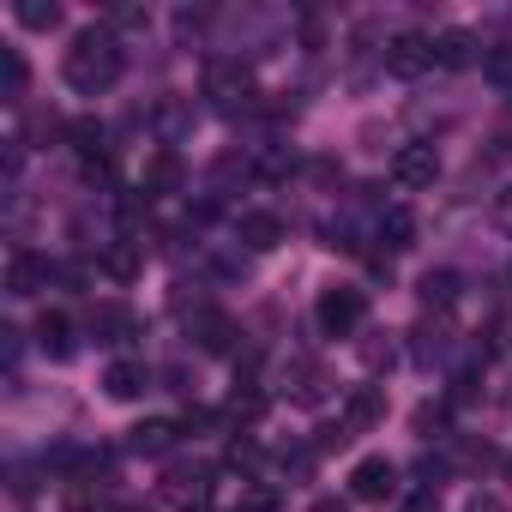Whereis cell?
<instances>
[{
	"instance_id": "cell-11",
	"label": "cell",
	"mask_w": 512,
	"mask_h": 512,
	"mask_svg": "<svg viewBox=\"0 0 512 512\" xmlns=\"http://www.w3.org/2000/svg\"><path fill=\"white\" fill-rule=\"evenodd\" d=\"M37 350H43L49 362H67V356L79 350L73 320H67V314H43V320H37Z\"/></svg>"
},
{
	"instance_id": "cell-4",
	"label": "cell",
	"mask_w": 512,
	"mask_h": 512,
	"mask_svg": "<svg viewBox=\"0 0 512 512\" xmlns=\"http://www.w3.org/2000/svg\"><path fill=\"white\" fill-rule=\"evenodd\" d=\"M434 67V37H422V31H398L392 43H386V73H398V79H422Z\"/></svg>"
},
{
	"instance_id": "cell-7",
	"label": "cell",
	"mask_w": 512,
	"mask_h": 512,
	"mask_svg": "<svg viewBox=\"0 0 512 512\" xmlns=\"http://www.w3.org/2000/svg\"><path fill=\"white\" fill-rule=\"evenodd\" d=\"M205 97H217V109H235V103H247V97H253V79H247V67H235V61H217V67L205 73Z\"/></svg>"
},
{
	"instance_id": "cell-23",
	"label": "cell",
	"mask_w": 512,
	"mask_h": 512,
	"mask_svg": "<svg viewBox=\"0 0 512 512\" xmlns=\"http://www.w3.org/2000/svg\"><path fill=\"white\" fill-rule=\"evenodd\" d=\"M410 338H416V350H410V356H416L422 368H434V362L446 356V338H440V332H428V326H422V332H410Z\"/></svg>"
},
{
	"instance_id": "cell-20",
	"label": "cell",
	"mask_w": 512,
	"mask_h": 512,
	"mask_svg": "<svg viewBox=\"0 0 512 512\" xmlns=\"http://www.w3.org/2000/svg\"><path fill=\"white\" fill-rule=\"evenodd\" d=\"M19 25L25 31H55L61 25V7H55V0H19Z\"/></svg>"
},
{
	"instance_id": "cell-21",
	"label": "cell",
	"mask_w": 512,
	"mask_h": 512,
	"mask_svg": "<svg viewBox=\"0 0 512 512\" xmlns=\"http://www.w3.org/2000/svg\"><path fill=\"white\" fill-rule=\"evenodd\" d=\"M175 181H181V163H175L169 151H157V157H151V169H145V199H151V193H169Z\"/></svg>"
},
{
	"instance_id": "cell-28",
	"label": "cell",
	"mask_w": 512,
	"mask_h": 512,
	"mask_svg": "<svg viewBox=\"0 0 512 512\" xmlns=\"http://www.w3.org/2000/svg\"><path fill=\"white\" fill-rule=\"evenodd\" d=\"M494 211H500V223H506V229H512V187H506V193H500V199H494Z\"/></svg>"
},
{
	"instance_id": "cell-26",
	"label": "cell",
	"mask_w": 512,
	"mask_h": 512,
	"mask_svg": "<svg viewBox=\"0 0 512 512\" xmlns=\"http://www.w3.org/2000/svg\"><path fill=\"white\" fill-rule=\"evenodd\" d=\"M488 73H494L500 85H512V49H500V55H488Z\"/></svg>"
},
{
	"instance_id": "cell-3",
	"label": "cell",
	"mask_w": 512,
	"mask_h": 512,
	"mask_svg": "<svg viewBox=\"0 0 512 512\" xmlns=\"http://www.w3.org/2000/svg\"><path fill=\"white\" fill-rule=\"evenodd\" d=\"M205 506V470H169L157 488H151V512H199Z\"/></svg>"
},
{
	"instance_id": "cell-18",
	"label": "cell",
	"mask_w": 512,
	"mask_h": 512,
	"mask_svg": "<svg viewBox=\"0 0 512 512\" xmlns=\"http://www.w3.org/2000/svg\"><path fill=\"white\" fill-rule=\"evenodd\" d=\"M326 392H332L326 368H314V362H290V398H296V404H320Z\"/></svg>"
},
{
	"instance_id": "cell-29",
	"label": "cell",
	"mask_w": 512,
	"mask_h": 512,
	"mask_svg": "<svg viewBox=\"0 0 512 512\" xmlns=\"http://www.w3.org/2000/svg\"><path fill=\"white\" fill-rule=\"evenodd\" d=\"M470 512H500V500L488 494V500H470Z\"/></svg>"
},
{
	"instance_id": "cell-12",
	"label": "cell",
	"mask_w": 512,
	"mask_h": 512,
	"mask_svg": "<svg viewBox=\"0 0 512 512\" xmlns=\"http://www.w3.org/2000/svg\"><path fill=\"white\" fill-rule=\"evenodd\" d=\"M235 235L253 247V253H272L278 241H284V223L272 217V211H241V223H235Z\"/></svg>"
},
{
	"instance_id": "cell-17",
	"label": "cell",
	"mask_w": 512,
	"mask_h": 512,
	"mask_svg": "<svg viewBox=\"0 0 512 512\" xmlns=\"http://www.w3.org/2000/svg\"><path fill=\"white\" fill-rule=\"evenodd\" d=\"M91 338H97V344H127V338H133V314L115 308V302H103V308L91 314Z\"/></svg>"
},
{
	"instance_id": "cell-22",
	"label": "cell",
	"mask_w": 512,
	"mask_h": 512,
	"mask_svg": "<svg viewBox=\"0 0 512 512\" xmlns=\"http://www.w3.org/2000/svg\"><path fill=\"white\" fill-rule=\"evenodd\" d=\"M25 79H31L25 55H19V49H7V55H0V91H7V97H25Z\"/></svg>"
},
{
	"instance_id": "cell-10",
	"label": "cell",
	"mask_w": 512,
	"mask_h": 512,
	"mask_svg": "<svg viewBox=\"0 0 512 512\" xmlns=\"http://www.w3.org/2000/svg\"><path fill=\"white\" fill-rule=\"evenodd\" d=\"M175 440H181V428L169 416H151V422L127 428V452H139V458H163V452H175Z\"/></svg>"
},
{
	"instance_id": "cell-8",
	"label": "cell",
	"mask_w": 512,
	"mask_h": 512,
	"mask_svg": "<svg viewBox=\"0 0 512 512\" xmlns=\"http://www.w3.org/2000/svg\"><path fill=\"white\" fill-rule=\"evenodd\" d=\"M398 488V464L392 458H362L356 470H350V494L356 500H386Z\"/></svg>"
},
{
	"instance_id": "cell-16",
	"label": "cell",
	"mask_w": 512,
	"mask_h": 512,
	"mask_svg": "<svg viewBox=\"0 0 512 512\" xmlns=\"http://www.w3.org/2000/svg\"><path fill=\"white\" fill-rule=\"evenodd\" d=\"M380 416H386V392H380V386H356V398H350V410H344V428L362 434V428H374Z\"/></svg>"
},
{
	"instance_id": "cell-2",
	"label": "cell",
	"mask_w": 512,
	"mask_h": 512,
	"mask_svg": "<svg viewBox=\"0 0 512 512\" xmlns=\"http://www.w3.org/2000/svg\"><path fill=\"white\" fill-rule=\"evenodd\" d=\"M362 314H368V296H362V290H350V284L320 290L314 320H320V332H326V338H350V332L362 326Z\"/></svg>"
},
{
	"instance_id": "cell-19",
	"label": "cell",
	"mask_w": 512,
	"mask_h": 512,
	"mask_svg": "<svg viewBox=\"0 0 512 512\" xmlns=\"http://www.w3.org/2000/svg\"><path fill=\"white\" fill-rule=\"evenodd\" d=\"M476 61V37L470 31H440L434 37V67H470Z\"/></svg>"
},
{
	"instance_id": "cell-9",
	"label": "cell",
	"mask_w": 512,
	"mask_h": 512,
	"mask_svg": "<svg viewBox=\"0 0 512 512\" xmlns=\"http://www.w3.org/2000/svg\"><path fill=\"white\" fill-rule=\"evenodd\" d=\"M145 386H151V368H145V362H133V356H121V362H109V368H103V392H109L115 404H133Z\"/></svg>"
},
{
	"instance_id": "cell-1",
	"label": "cell",
	"mask_w": 512,
	"mask_h": 512,
	"mask_svg": "<svg viewBox=\"0 0 512 512\" xmlns=\"http://www.w3.org/2000/svg\"><path fill=\"white\" fill-rule=\"evenodd\" d=\"M121 67H127V55H121L115 31H103V25L79 31L73 49H67V61H61V73H67V85H73L79 97H103V91L121 79Z\"/></svg>"
},
{
	"instance_id": "cell-25",
	"label": "cell",
	"mask_w": 512,
	"mask_h": 512,
	"mask_svg": "<svg viewBox=\"0 0 512 512\" xmlns=\"http://www.w3.org/2000/svg\"><path fill=\"white\" fill-rule=\"evenodd\" d=\"M416 428H422V434H440V428H446V410L422 404V410H416Z\"/></svg>"
},
{
	"instance_id": "cell-31",
	"label": "cell",
	"mask_w": 512,
	"mask_h": 512,
	"mask_svg": "<svg viewBox=\"0 0 512 512\" xmlns=\"http://www.w3.org/2000/svg\"><path fill=\"white\" fill-rule=\"evenodd\" d=\"M506 278H512V272H506Z\"/></svg>"
},
{
	"instance_id": "cell-14",
	"label": "cell",
	"mask_w": 512,
	"mask_h": 512,
	"mask_svg": "<svg viewBox=\"0 0 512 512\" xmlns=\"http://www.w3.org/2000/svg\"><path fill=\"white\" fill-rule=\"evenodd\" d=\"M416 296H422V308H452V302L464 296V278H458L452 266H440V272H422Z\"/></svg>"
},
{
	"instance_id": "cell-15",
	"label": "cell",
	"mask_w": 512,
	"mask_h": 512,
	"mask_svg": "<svg viewBox=\"0 0 512 512\" xmlns=\"http://www.w3.org/2000/svg\"><path fill=\"white\" fill-rule=\"evenodd\" d=\"M193 338H199V350H211V356H223L229 344H235V326L217 314V308H199L193 314Z\"/></svg>"
},
{
	"instance_id": "cell-27",
	"label": "cell",
	"mask_w": 512,
	"mask_h": 512,
	"mask_svg": "<svg viewBox=\"0 0 512 512\" xmlns=\"http://www.w3.org/2000/svg\"><path fill=\"white\" fill-rule=\"evenodd\" d=\"M404 512H440V506H434V488H428V494H416V500H404Z\"/></svg>"
},
{
	"instance_id": "cell-5",
	"label": "cell",
	"mask_w": 512,
	"mask_h": 512,
	"mask_svg": "<svg viewBox=\"0 0 512 512\" xmlns=\"http://www.w3.org/2000/svg\"><path fill=\"white\" fill-rule=\"evenodd\" d=\"M49 278H55V266L43 260V253H31V247H19L13 260H7V296H19V302L43 296V290H49Z\"/></svg>"
},
{
	"instance_id": "cell-30",
	"label": "cell",
	"mask_w": 512,
	"mask_h": 512,
	"mask_svg": "<svg viewBox=\"0 0 512 512\" xmlns=\"http://www.w3.org/2000/svg\"><path fill=\"white\" fill-rule=\"evenodd\" d=\"M314 512H344V506H338V500H320V506H314Z\"/></svg>"
},
{
	"instance_id": "cell-13",
	"label": "cell",
	"mask_w": 512,
	"mask_h": 512,
	"mask_svg": "<svg viewBox=\"0 0 512 512\" xmlns=\"http://www.w3.org/2000/svg\"><path fill=\"white\" fill-rule=\"evenodd\" d=\"M380 247H386V253L416 247V211H410V205H386V211H380Z\"/></svg>"
},
{
	"instance_id": "cell-6",
	"label": "cell",
	"mask_w": 512,
	"mask_h": 512,
	"mask_svg": "<svg viewBox=\"0 0 512 512\" xmlns=\"http://www.w3.org/2000/svg\"><path fill=\"white\" fill-rule=\"evenodd\" d=\"M392 175H398V187H434V175H440V151L434 145H398V157H392Z\"/></svg>"
},
{
	"instance_id": "cell-24",
	"label": "cell",
	"mask_w": 512,
	"mask_h": 512,
	"mask_svg": "<svg viewBox=\"0 0 512 512\" xmlns=\"http://www.w3.org/2000/svg\"><path fill=\"white\" fill-rule=\"evenodd\" d=\"M109 272H115V278L127 284V278L139 272V253H133V247H109Z\"/></svg>"
}]
</instances>
